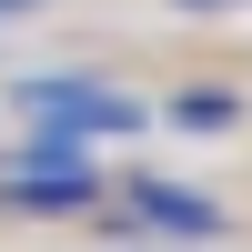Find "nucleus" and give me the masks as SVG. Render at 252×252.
<instances>
[{"instance_id":"nucleus-4","label":"nucleus","mask_w":252,"mask_h":252,"mask_svg":"<svg viewBox=\"0 0 252 252\" xmlns=\"http://www.w3.org/2000/svg\"><path fill=\"white\" fill-rule=\"evenodd\" d=\"M242 121V91H182L172 101V131H232Z\"/></svg>"},{"instance_id":"nucleus-3","label":"nucleus","mask_w":252,"mask_h":252,"mask_svg":"<svg viewBox=\"0 0 252 252\" xmlns=\"http://www.w3.org/2000/svg\"><path fill=\"white\" fill-rule=\"evenodd\" d=\"M141 222H161V232H182V242H202V232H222V212H212V202H202V192H182V182H141Z\"/></svg>"},{"instance_id":"nucleus-7","label":"nucleus","mask_w":252,"mask_h":252,"mask_svg":"<svg viewBox=\"0 0 252 252\" xmlns=\"http://www.w3.org/2000/svg\"><path fill=\"white\" fill-rule=\"evenodd\" d=\"M20 10H31V0H0V31H10V20H20Z\"/></svg>"},{"instance_id":"nucleus-5","label":"nucleus","mask_w":252,"mask_h":252,"mask_svg":"<svg viewBox=\"0 0 252 252\" xmlns=\"http://www.w3.org/2000/svg\"><path fill=\"white\" fill-rule=\"evenodd\" d=\"M40 121V111H31ZM31 161H81V131H71V121H40V131H31Z\"/></svg>"},{"instance_id":"nucleus-6","label":"nucleus","mask_w":252,"mask_h":252,"mask_svg":"<svg viewBox=\"0 0 252 252\" xmlns=\"http://www.w3.org/2000/svg\"><path fill=\"white\" fill-rule=\"evenodd\" d=\"M182 10H242V0H182Z\"/></svg>"},{"instance_id":"nucleus-1","label":"nucleus","mask_w":252,"mask_h":252,"mask_svg":"<svg viewBox=\"0 0 252 252\" xmlns=\"http://www.w3.org/2000/svg\"><path fill=\"white\" fill-rule=\"evenodd\" d=\"M20 111H40V121H71L81 141L91 131H141V101L131 91H101V81H71V71H51V81H20Z\"/></svg>"},{"instance_id":"nucleus-2","label":"nucleus","mask_w":252,"mask_h":252,"mask_svg":"<svg viewBox=\"0 0 252 252\" xmlns=\"http://www.w3.org/2000/svg\"><path fill=\"white\" fill-rule=\"evenodd\" d=\"M0 202H10V212H91L101 182H91V161H20Z\"/></svg>"}]
</instances>
